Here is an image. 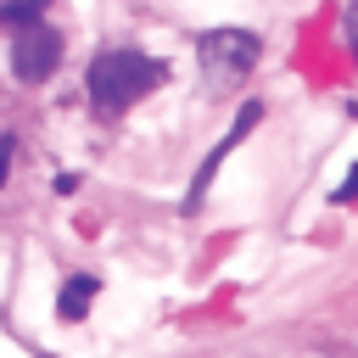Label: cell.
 Returning <instances> with one entry per match:
<instances>
[{
  "mask_svg": "<svg viewBox=\"0 0 358 358\" xmlns=\"http://www.w3.org/2000/svg\"><path fill=\"white\" fill-rule=\"evenodd\" d=\"M11 151H17V140L0 134V185H6V168H11Z\"/></svg>",
  "mask_w": 358,
  "mask_h": 358,
  "instance_id": "obj_9",
  "label": "cell"
},
{
  "mask_svg": "<svg viewBox=\"0 0 358 358\" xmlns=\"http://www.w3.org/2000/svg\"><path fill=\"white\" fill-rule=\"evenodd\" d=\"M347 45H352V62H358V0L347 6Z\"/></svg>",
  "mask_w": 358,
  "mask_h": 358,
  "instance_id": "obj_8",
  "label": "cell"
},
{
  "mask_svg": "<svg viewBox=\"0 0 358 358\" xmlns=\"http://www.w3.org/2000/svg\"><path fill=\"white\" fill-rule=\"evenodd\" d=\"M95 296H101V280H95V274H67L62 291H56V313H62L67 324H78V319L90 313Z\"/></svg>",
  "mask_w": 358,
  "mask_h": 358,
  "instance_id": "obj_5",
  "label": "cell"
},
{
  "mask_svg": "<svg viewBox=\"0 0 358 358\" xmlns=\"http://www.w3.org/2000/svg\"><path fill=\"white\" fill-rule=\"evenodd\" d=\"M257 117H263V106H257V101H246V106L235 112V123H229V134H224V140H218V145L207 151V162L196 168V179H190V196H185V207H196V201L207 196V185H213V173H218V162H224V157H229V151H235V145H241V140L252 134V123H257Z\"/></svg>",
  "mask_w": 358,
  "mask_h": 358,
  "instance_id": "obj_4",
  "label": "cell"
},
{
  "mask_svg": "<svg viewBox=\"0 0 358 358\" xmlns=\"http://www.w3.org/2000/svg\"><path fill=\"white\" fill-rule=\"evenodd\" d=\"M62 50H67L62 34L39 22V28H28V34L11 39V73H17L22 84H45V78L62 67Z\"/></svg>",
  "mask_w": 358,
  "mask_h": 358,
  "instance_id": "obj_3",
  "label": "cell"
},
{
  "mask_svg": "<svg viewBox=\"0 0 358 358\" xmlns=\"http://www.w3.org/2000/svg\"><path fill=\"white\" fill-rule=\"evenodd\" d=\"M162 78H168V67L151 62L145 50H101V56L90 62V73H84V90H90V106H95V112L117 117V112H129L134 101H145Z\"/></svg>",
  "mask_w": 358,
  "mask_h": 358,
  "instance_id": "obj_1",
  "label": "cell"
},
{
  "mask_svg": "<svg viewBox=\"0 0 358 358\" xmlns=\"http://www.w3.org/2000/svg\"><path fill=\"white\" fill-rule=\"evenodd\" d=\"M196 50H201V67L213 73V78H241L252 62H257V34H246V28H213V34H201L196 39Z\"/></svg>",
  "mask_w": 358,
  "mask_h": 358,
  "instance_id": "obj_2",
  "label": "cell"
},
{
  "mask_svg": "<svg viewBox=\"0 0 358 358\" xmlns=\"http://www.w3.org/2000/svg\"><path fill=\"white\" fill-rule=\"evenodd\" d=\"M45 11H50V0H0V28L28 34V28L45 22Z\"/></svg>",
  "mask_w": 358,
  "mask_h": 358,
  "instance_id": "obj_6",
  "label": "cell"
},
{
  "mask_svg": "<svg viewBox=\"0 0 358 358\" xmlns=\"http://www.w3.org/2000/svg\"><path fill=\"white\" fill-rule=\"evenodd\" d=\"M352 201H358V162H352V173L336 185V207H352Z\"/></svg>",
  "mask_w": 358,
  "mask_h": 358,
  "instance_id": "obj_7",
  "label": "cell"
}]
</instances>
